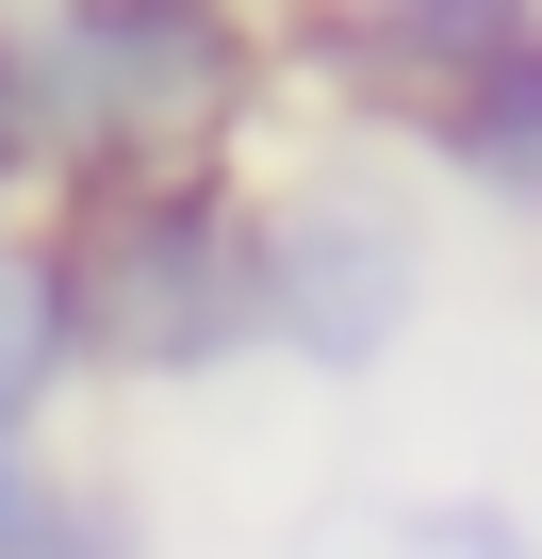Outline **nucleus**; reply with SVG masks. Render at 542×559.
Instances as JSON below:
<instances>
[{"label":"nucleus","mask_w":542,"mask_h":559,"mask_svg":"<svg viewBox=\"0 0 542 559\" xmlns=\"http://www.w3.org/2000/svg\"><path fill=\"white\" fill-rule=\"evenodd\" d=\"M0 50H17L34 165H83V181H197L246 116V34L214 0H50Z\"/></svg>","instance_id":"f257e3e1"},{"label":"nucleus","mask_w":542,"mask_h":559,"mask_svg":"<svg viewBox=\"0 0 542 559\" xmlns=\"http://www.w3.org/2000/svg\"><path fill=\"white\" fill-rule=\"evenodd\" d=\"M67 247V313H83V362H132V379H214L263 346V297H246V214L230 181H83V230Z\"/></svg>","instance_id":"f03ea898"},{"label":"nucleus","mask_w":542,"mask_h":559,"mask_svg":"<svg viewBox=\"0 0 542 559\" xmlns=\"http://www.w3.org/2000/svg\"><path fill=\"white\" fill-rule=\"evenodd\" d=\"M246 297L263 346H297L313 379H378L427 313V230L395 181H297L280 214H246Z\"/></svg>","instance_id":"7ed1b4c3"},{"label":"nucleus","mask_w":542,"mask_h":559,"mask_svg":"<svg viewBox=\"0 0 542 559\" xmlns=\"http://www.w3.org/2000/svg\"><path fill=\"white\" fill-rule=\"evenodd\" d=\"M526 34H542V0H329V17H313V50H329L378 116H411V132H427L477 67H509Z\"/></svg>","instance_id":"20e7f679"},{"label":"nucleus","mask_w":542,"mask_h":559,"mask_svg":"<svg viewBox=\"0 0 542 559\" xmlns=\"http://www.w3.org/2000/svg\"><path fill=\"white\" fill-rule=\"evenodd\" d=\"M83 379V313H67V247L0 230V444H34Z\"/></svg>","instance_id":"39448f33"},{"label":"nucleus","mask_w":542,"mask_h":559,"mask_svg":"<svg viewBox=\"0 0 542 559\" xmlns=\"http://www.w3.org/2000/svg\"><path fill=\"white\" fill-rule=\"evenodd\" d=\"M427 148L477 181V198H509V214H542V34L509 50V67H477L444 116H427Z\"/></svg>","instance_id":"423d86ee"},{"label":"nucleus","mask_w":542,"mask_h":559,"mask_svg":"<svg viewBox=\"0 0 542 559\" xmlns=\"http://www.w3.org/2000/svg\"><path fill=\"white\" fill-rule=\"evenodd\" d=\"M0 559H132V526H116V493H83V477H50V493H34V526L0 543Z\"/></svg>","instance_id":"0eeeda50"},{"label":"nucleus","mask_w":542,"mask_h":559,"mask_svg":"<svg viewBox=\"0 0 542 559\" xmlns=\"http://www.w3.org/2000/svg\"><path fill=\"white\" fill-rule=\"evenodd\" d=\"M34 493H50V461H34V444H0V543L34 526Z\"/></svg>","instance_id":"6e6552de"},{"label":"nucleus","mask_w":542,"mask_h":559,"mask_svg":"<svg viewBox=\"0 0 542 559\" xmlns=\"http://www.w3.org/2000/svg\"><path fill=\"white\" fill-rule=\"evenodd\" d=\"M34 165V116H17V50H0V181Z\"/></svg>","instance_id":"1a4fd4ad"}]
</instances>
